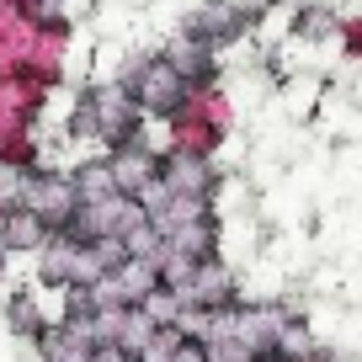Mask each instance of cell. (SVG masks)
Masks as SVG:
<instances>
[{
  "mask_svg": "<svg viewBox=\"0 0 362 362\" xmlns=\"http://www.w3.org/2000/svg\"><path fill=\"white\" fill-rule=\"evenodd\" d=\"M69 134L86 139V144L117 149V144L144 134V112H139L128 86H117V80H90L75 96V107H69Z\"/></svg>",
  "mask_w": 362,
  "mask_h": 362,
  "instance_id": "1",
  "label": "cell"
},
{
  "mask_svg": "<svg viewBox=\"0 0 362 362\" xmlns=\"http://www.w3.org/2000/svg\"><path fill=\"white\" fill-rule=\"evenodd\" d=\"M128 90H134V102H139L144 117H165V123L192 102V86L176 75V64H170L165 54H144V64L128 80Z\"/></svg>",
  "mask_w": 362,
  "mask_h": 362,
  "instance_id": "2",
  "label": "cell"
},
{
  "mask_svg": "<svg viewBox=\"0 0 362 362\" xmlns=\"http://www.w3.org/2000/svg\"><path fill=\"white\" fill-rule=\"evenodd\" d=\"M22 208H33L37 218H43L48 229H69L80 214V197H75V181H69V170H54V165H37L33 176H27V192H22Z\"/></svg>",
  "mask_w": 362,
  "mask_h": 362,
  "instance_id": "3",
  "label": "cell"
},
{
  "mask_svg": "<svg viewBox=\"0 0 362 362\" xmlns=\"http://www.w3.org/2000/svg\"><path fill=\"white\" fill-rule=\"evenodd\" d=\"M250 16H256V0H203V6L187 16L181 33H192L197 43H208L218 54L224 43H235V37L250 27Z\"/></svg>",
  "mask_w": 362,
  "mask_h": 362,
  "instance_id": "4",
  "label": "cell"
},
{
  "mask_svg": "<svg viewBox=\"0 0 362 362\" xmlns=\"http://www.w3.org/2000/svg\"><path fill=\"white\" fill-rule=\"evenodd\" d=\"M181 304L187 309H235L240 304V272L224 261V250L208 261H197L192 283L181 288Z\"/></svg>",
  "mask_w": 362,
  "mask_h": 362,
  "instance_id": "5",
  "label": "cell"
},
{
  "mask_svg": "<svg viewBox=\"0 0 362 362\" xmlns=\"http://www.w3.org/2000/svg\"><path fill=\"white\" fill-rule=\"evenodd\" d=\"M160 160H165V149H155L144 134L117 144V149H107V165H112V181H117L123 197H139L149 181H160Z\"/></svg>",
  "mask_w": 362,
  "mask_h": 362,
  "instance_id": "6",
  "label": "cell"
},
{
  "mask_svg": "<svg viewBox=\"0 0 362 362\" xmlns=\"http://www.w3.org/2000/svg\"><path fill=\"white\" fill-rule=\"evenodd\" d=\"M277 325H283V309L277 304H245V298H240V304L229 309V341H240L250 357H272Z\"/></svg>",
  "mask_w": 362,
  "mask_h": 362,
  "instance_id": "7",
  "label": "cell"
},
{
  "mask_svg": "<svg viewBox=\"0 0 362 362\" xmlns=\"http://www.w3.org/2000/svg\"><path fill=\"white\" fill-rule=\"evenodd\" d=\"M160 181H165L176 197H218V170H214V160H203V155H176V149H165Z\"/></svg>",
  "mask_w": 362,
  "mask_h": 362,
  "instance_id": "8",
  "label": "cell"
},
{
  "mask_svg": "<svg viewBox=\"0 0 362 362\" xmlns=\"http://www.w3.org/2000/svg\"><path fill=\"white\" fill-rule=\"evenodd\" d=\"M160 54L176 64V75L187 80L192 90H197V86H214V80H218V54H214L208 43H197L192 33H176L165 48H160Z\"/></svg>",
  "mask_w": 362,
  "mask_h": 362,
  "instance_id": "9",
  "label": "cell"
},
{
  "mask_svg": "<svg viewBox=\"0 0 362 362\" xmlns=\"http://www.w3.org/2000/svg\"><path fill=\"white\" fill-rule=\"evenodd\" d=\"M48 240H54V229H48L33 208H6V214H0V250H6V256H37Z\"/></svg>",
  "mask_w": 362,
  "mask_h": 362,
  "instance_id": "10",
  "label": "cell"
},
{
  "mask_svg": "<svg viewBox=\"0 0 362 362\" xmlns=\"http://www.w3.org/2000/svg\"><path fill=\"white\" fill-rule=\"evenodd\" d=\"M64 59H69V27H37V43L27 54V75L54 90L64 80Z\"/></svg>",
  "mask_w": 362,
  "mask_h": 362,
  "instance_id": "11",
  "label": "cell"
},
{
  "mask_svg": "<svg viewBox=\"0 0 362 362\" xmlns=\"http://www.w3.org/2000/svg\"><path fill=\"white\" fill-rule=\"evenodd\" d=\"M165 128H170V144H165V149H176V155H203V160H214L218 149H224V134H218V128H208L192 107H181Z\"/></svg>",
  "mask_w": 362,
  "mask_h": 362,
  "instance_id": "12",
  "label": "cell"
},
{
  "mask_svg": "<svg viewBox=\"0 0 362 362\" xmlns=\"http://www.w3.org/2000/svg\"><path fill=\"white\" fill-rule=\"evenodd\" d=\"M75 245H80V240L69 235V229H59V235L48 240L43 250H37V283H43V288H64V293H69V267H75Z\"/></svg>",
  "mask_w": 362,
  "mask_h": 362,
  "instance_id": "13",
  "label": "cell"
},
{
  "mask_svg": "<svg viewBox=\"0 0 362 362\" xmlns=\"http://www.w3.org/2000/svg\"><path fill=\"white\" fill-rule=\"evenodd\" d=\"M48 96H54V90L43 86V80H33L22 69V75H6L0 80V107H11V112H22V117H43V107H48Z\"/></svg>",
  "mask_w": 362,
  "mask_h": 362,
  "instance_id": "14",
  "label": "cell"
},
{
  "mask_svg": "<svg viewBox=\"0 0 362 362\" xmlns=\"http://www.w3.org/2000/svg\"><path fill=\"white\" fill-rule=\"evenodd\" d=\"M69 181H75V197H80V208L117 197V181H112V165H107V155H102V160H80V165L69 170Z\"/></svg>",
  "mask_w": 362,
  "mask_h": 362,
  "instance_id": "15",
  "label": "cell"
},
{
  "mask_svg": "<svg viewBox=\"0 0 362 362\" xmlns=\"http://www.w3.org/2000/svg\"><path fill=\"white\" fill-rule=\"evenodd\" d=\"M315 351H320V336L309 320H283L277 336H272V357H283V362H309Z\"/></svg>",
  "mask_w": 362,
  "mask_h": 362,
  "instance_id": "16",
  "label": "cell"
},
{
  "mask_svg": "<svg viewBox=\"0 0 362 362\" xmlns=\"http://www.w3.org/2000/svg\"><path fill=\"white\" fill-rule=\"evenodd\" d=\"M187 107H192V112L203 117L208 128H218V134L229 139V128H235V102H229V90L218 86V80H214V86H197Z\"/></svg>",
  "mask_w": 362,
  "mask_h": 362,
  "instance_id": "17",
  "label": "cell"
},
{
  "mask_svg": "<svg viewBox=\"0 0 362 362\" xmlns=\"http://www.w3.org/2000/svg\"><path fill=\"white\" fill-rule=\"evenodd\" d=\"M48 325H54V320L37 315V304L27 293H16L11 304H6V330H11V341H33V346H37V336H43Z\"/></svg>",
  "mask_w": 362,
  "mask_h": 362,
  "instance_id": "18",
  "label": "cell"
},
{
  "mask_svg": "<svg viewBox=\"0 0 362 362\" xmlns=\"http://www.w3.org/2000/svg\"><path fill=\"white\" fill-rule=\"evenodd\" d=\"M139 315H144L155 330H181V315H187V304H181V293H176V288H165V283H160L155 293H149L144 304H139Z\"/></svg>",
  "mask_w": 362,
  "mask_h": 362,
  "instance_id": "19",
  "label": "cell"
},
{
  "mask_svg": "<svg viewBox=\"0 0 362 362\" xmlns=\"http://www.w3.org/2000/svg\"><path fill=\"white\" fill-rule=\"evenodd\" d=\"M293 33L315 43V37H336V33H341V22L325 11V6H298V22H293Z\"/></svg>",
  "mask_w": 362,
  "mask_h": 362,
  "instance_id": "20",
  "label": "cell"
},
{
  "mask_svg": "<svg viewBox=\"0 0 362 362\" xmlns=\"http://www.w3.org/2000/svg\"><path fill=\"white\" fill-rule=\"evenodd\" d=\"M149 341H155V325H149V320L139 315V309H128V320H123V336H117V346H123L128 357H139V351H144Z\"/></svg>",
  "mask_w": 362,
  "mask_h": 362,
  "instance_id": "21",
  "label": "cell"
},
{
  "mask_svg": "<svg viewBox=\"0 0 362 362\" xmlns=\"http://www.w3.org/2000/svg\"><path fill=\"white\" fill-rule=\"evenodd\" d=\"M22 11H27V22H37V27H69L64 0H22Z\"/></svg>",
  "mask_w": 362,
  "mask_h": 362,
  "instance_id": "22",
  "label": "cell"
},
{
  "mask_svg": "<svg viewBox=\"0 0 362 362\" xmlns=\"http://www.w3.org/2000/svg\"><path fill=\"white\" fill-rule=\"evenodd\" d=\"M176 346H181V330H155V341L139 351V362H170Z\"/></svg>",
  "mask_w": 362,
  "mask_h": 362,
  "instance_id": "23",
  "label": "cell"
},
{
  "mask_svg": "<svg viewBox=\"0 0 362 362\" xmlns=\"http://www.w3.org/2000/svg\"><path fill=\"white\" fill-rule=\"evenodd\" d=\"M208 362H261V357H250L240 341H229V336H218V341H208Z\"/></svg>",
  "mask_w": 362,
  "mask_h": 362,
  "instance_id": "24",
  "label": "cell"
},
{
  "mask_svg": "<svg viewBox=\"0 0 362 362\" xmlns=\"http://www.w3.org/2000/svg\"><path fill=\"white\" fill-rule=\"evenodd\" d=\"M341 43H346V54L362 64V16L357 22H341Z\"/></svg>",
  "mask_w": 362,
  "mask_h": 362,
  "instance_id": "25",
  "label": "cell"
},
{
  "mask_svg": "<svg viewBox=\"0 0 362 362\" xmlns=\"http://www.w3.org/2000/svg\"><path fill=\"white\" fill-rule=\"evenodd\" d=\"M170 362H208V346L203 341H192V336H181V346H176V357Z\"/></svg>",
  "mask_w": 362,
  "mask_h": 362,
  "instance_id": "26",
  "label": "cell"
},
{
  "mask_svg": "<svg viewBox=\"0 0 362 362\" xmlns=\"http://www.w3.org/2000/svg\"><path fill=\"white\" fill-rule=\"evenodd\" d=\"M123 357H128L123 346H96V362H123Z\"/></svg>",
  "mask_w": 362,
  "mask_h": 362,
  "instance_id": "27",
  "label": "cell"
},
{
  "mask_svg": "<svg viewBox=\"0 0 362 362\" xmlns=\"http://www.w3.org/2000/svg\"><path fill=\"white\" fill-rule=\"evenodd\" d=\"M309 362H341V357H336V351H325V346H320V351H315Z\"/></svg>",
  "mask_w": 362,
  "mask_h": 362,
  "instance_id": "28",
  "label": "cell"
},
{
  "mask_svg": "<svg viewBox=\"0 0 362 362\" xmlns=\"http://www.w3.org/2000/svg\"><path fill=\"white\" fill-rule=\"evenodd\" d=\"M261 362H283V357H261Z\"/></svg>",
  "mask_w": 362,
  "mask_h": 362,
  "instance_id": "29",
  "label": "cell"
},
{
  "mask_svg": "<svg viewBox=\"0 0 362 362\" xmlns=\"http://www.w3.org/2000/svg\"><path fill=\"white\" fill-rule=\"evenodd\" d=\"M123 362H139V357H123Z\"/></svg>",
  "mask_w": 362,
  "mask_h": 362,
  "instance_id": "30",
  "label": "cell"
},
{
  "mask_svg": "<svg viewBox=\"0 0 362 362\" xmlns=\"http://www.w3.org/2000/svg\"><path fill=\"white\" fill-rule=\"evenodd\" d=\"M11 6H22V0H11Z\"/></svg>",
  "mask_w": 362,
  "mask_h": 362,
  "instance_id": "31",
  "label": "cell"
},
{
  "mask_svg": "<svg viewBox=\"0 0 362 362\" xmlns=\"http://www.w3.org/2000/svg\"><path fill=\"white\" fill-rule=\"evenodd\" d=\"M0 261H6V250H0Z\"/></svg>",
  "mask_w": 362,
  "mask_h": 362,
  "instance_id": "32",
  "label": "cell"
},
{
  "mask_svg": "<svg viewBox=\"0 0 362 362\" xmlns=\"http://www.w3.org/2000/svg\"><path fill=\"white\" fill-rule=\"evenodd\" d=\"M0 214H6V208H0Z\"/></svg>",
  "mask_w": 362,
  "mask_h": 362,
  "instance_id": "33",
  "label": "cell"
}]
</instances>
